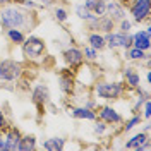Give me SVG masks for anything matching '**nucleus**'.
Instances as JSON below:
<instances>
[{
    "label": "nucleus",
    "mask_w": 151,
    "mask_h": 151,
    "mask_svg": "<svg viewBox=\"0 0 151 151\" xmlns=\"http://www.w3.org/2000/svg\"><path fill=\"white\" fill-rule=\"evenodd\" d=\"M0 151H7V148H5V139H4L2 132H0Z\"/></svg>",
    "instance_id": "473e14b6"
},
{
    "label": "nucleus",
    "mask_w": 151,
    "mask_h": 151,
    "mask_svg": "<svg viewBox=\"0 0 151 151\" xmlns=\"http://www.w3.org/2000/svg\"><path fill=\"white\" fill-rule=\"evenodd\" d=\"M142 124V117H141V113H132L131 117L127 119V120H124L122 125H120V132H131L132 129H136L137 125H141Z\"/></svg>",
    "instance_id": "5701e85b"
},
{
    "label": "nucleus",
    "mask_w": 151,
    "mask_h": 151,
    "mask_svg": "<svg viewBox=\"0 0 151 151\" xmlns=\"http://www.w3.org/2000/svg\"><path fill=\"white\" fill-rule=\"evenodd\" d=\"M2 136H4V139H5V148H7V151H17L19 141H21V137H22V132H21L19 127H16V125L10 124L9 127L2 132Z\"/></svg>",
    "instance_id": "4468645a"
},
{
    "label": "nucleus",
    "mask_w": 151,
    "mask_h": 151,
    "mask_svg": "<svg viewBox=\"0 0 151 151\" xmlns=\"http://www.w3.org/2000/svg\"><path fill=\"white\" fill-rule=\"evenodd\" d=\"M83 4L93 12L96 17L105 16V5H106V0H84Z\"/></svg>",
    "instance_id": "b1692460"
},
{
    "label": "nucleus",
    "mask_w": 151,
    "mask_h": 151,
    "mask_svg": "<svg viewBox=\"0 0 151 151\" xmlns=\"http://www.w3.org/2000/svg\"><path fill=\"white\" fill-rule=\"evenodd\" d=\"M19 151H35L38 150V139L35 134H22L19 141Z\"/></svg>",
    "instance_id": "412c9836"
},
{
    "label": "nucleus",
    "mask_w": 151,
    "mask_h": 151,
    "mask_svg": "<svg viewBox=\"0 0 151 151\" xmlns=\"http://www.w3.org/2000/svg\"><path fill=\"white\" fill-rule=\"evenodd\" d=\"M28 36V33L24 29H19V28H10L5 29V38L9 40V43H12L14 47H21L24 43V40Z\"/></svg>",
    "instance_id": "a211bd4d"
},
{
    "label": "nucleus",
    "mask_w": 151,
    "mask_h": 151,
    "mask_svg": "<svg viewBox=\"0 0 151 151\" xmlns=\"http://www.w3.org/2000/svg\"><path fill=\"white\" fill-rule=\"evenodd\" d=\"M96 119H100L101 122H105L108 127H120L124 122V117L122 113L119 112L115 106H112V105H98L96 108Z\"/></svg>",
    "instance_id": "423d86ee"
},
{
    "label": "nucleus",
    "mask_w": 151,
    "mask_h": 151,
    "mask_svg": "<svg viewBox=\"0 0 151 151\" xmlns=\"http://www.w3.org/2000/svg\"><path fill=\"white\" fill-rule=\"evenodd\" d=\"M86 43H88L89 47H93L94 50H98V52L106 50V40H105V35L100 33V31H88Z\"/></svg>",
    "instance_id": "f3484780"
},
{
    "label": "nucleus",
    "mask_w": 151,
    "mask_h": 151,
    "mask_svg": "<svg viewBox=\"0 0 151 151\" xmlns=\"http://www.w3.org/2000/svg\"><path fill=\"white\" fill-rule=\"evenodd\" d=\"M115 26H117V22H115L113 19H110L108 16H100L98 21H96V31H100V33H103V35L113 31Z\"/></svg>",
    "instance_id": "4be33fe9"
},
{
    "label": "nucleus",
    "mask_w": 151,
    "mask_h": 151,
    "mask_svg": "<svg viewBox=\"0 0 151 151\" xmlns=\"http://www.w3.org/2000/svg\"><path fill=\"white\" fill-rule=\"evenodd\" d=\"M151 84V69L148 67L146 69V86H150Z\"/></svg>",
    "instance_id": "72a5a7b5"
},
{
    "label": "nucleus",
    "mask_w": 151,
    "mask_h": 151,
    "mask_svg": "<svg viewBox=\"0 0 151 151\" xmlns=\"http://www.w3.org/2000/svg\"><path fill=\"white\" fill-rule=\"evenodd\" d=\"M74 14L77 16V19H81V21H84V22H86V21H89V19L94 16V14L86 7L84 4H77V5H74Z\"/></svg>",
    "instance_id": "a878e982"
},
{
    "label": "nucleus",
    "mask_w": 151,
    "mask_h": 151,
    "mask_svg": "<svg viewBox=\"0 0 151 151\" xmlns=\"http://www.w3.org/2000/svg\"><path fill=\"white\" fill-rule=\"evenodd\" d=\"M129 93L124 81H106V79H98L91 86V94L96 100L103 101H119L124 98V94Z\"/></svg>",
    "instance_id": "f03ea898"
},
{
    "label": "nucleus",
    "mask_w": 151,
    "mask_h": 151,
    "mask_svg": "<svg viewBox=\"0 0 151 151\" xmlns=\"http://www.w3.org/2000/svg\"><path fill=\"white\" fill-rule=\"evenodd\" d=\"M58 88L64 96H74L77 89V76L74 70L65 67L58 72Z\"/></svg>",
    "instance_id": "1a4fd4ad"
},
{
    "label": "nucleus",
    "mask_w": 151,
    "mask_h": 151,
    "mask_svg": "<svg viewBox=\"0 0 151 151\" xmlns=\"http://www.w3.org/2000/svg\"><path fill=\"white\" fill-rule=\"evenodd\" d=\"M65 112L76 120H89V122H93L96 119V110L86 106V105H67Z\"/></svg>",
    "instance_id": "9b49d317"
},
{
    "label": "nucleus",
    "mask_w": 151,
    "mask_h": 151,
    "mask_svg": "<svg viewBox=\"0 0 151 151\" xmlns=\"http://www.w3.org/2000/svg\"><path fill=\"white\" fill-rule=\"evenodd\" d=\"M108 125L105 122H101L100 119H94L93 120V134H96V136H105L106 132H108Z\"/></svg>",
    "instance_id": "cd10ccee"
},
{
    "label": "nucleus",
    "mask_w": 151,
    "mask_h": 151,
    "mask_svg": "<svg viewBox=\"0 0 151 151\" xmlns=\"http://www.w3.org/2000/svg\"><path fill=\"white\" fill-rule=\"evenodd\" d=\"M62 60H64L65 67H69V69L74 70V72L79 67H83L86 64L84 57H83V50H81V47H77V45H69V47L62 52Z\"/></svg>",
    "instance_id": "9d476101"
},
{
    "label": "nucleus",
    "mask_w": 151,
    "mask_h": 151,
    "mask_svg": "<svg viewBox=\"0 0 151 151\" xmlns=\"http://www.w3.org/2000/svg\"><path fill=\"white\" fill-rule=\"evenodd\" d=\"M105 40H106V48L112 52L132 47V33H120V31L113 29L105 35Z\"/></svg>",
    "instance_id": "6e6552de"
},
{
    "label": "nucleus",
    "mask_w": 151,
    "mask_h": 151,
    "mask_svg": "<svg viewBox=\"0 0 151 151\" xmlns=\"http://www.w3.org/2000/svg\"><path fill=\"white\" fill-rule=\"evenodd\" d=\"M132 47H137L144 50V52H150L151 50V26L146 24L144 29H139L136 33H132Z\"/></svg>",
    "instance_id": "ddd939ff"
},
{
    "label": "nucleus",
    "mask_w": 151,
    "mask_h": 151,
    "mask_svg": "<svg viewBox=\"0 0 151 151\" xmlns=\"http://www.w3.org/2000/svg\"><path fill=\"white\" fill-rule=\"evenodd\" d=\"M132 26H134V22H132L131 19L124 17V19H120V21L117 22L115 29L120 31V33H132Z\"/></svg>",
    "instance_id": "c85d7f7f"
},
{
    "label": "nucleus",
    "mask_w": 151,
    "mask_h": 151,
    "mask_svg": "<svg viewBox=\"0 0 151 151\" xmlns=\"http://www.w3.org/2000/svg\"><path fill=\"white\" fill-rule=\"evenodd\" d=\"M21 50H22V57L26 62H38L47 57V41L40 36L29 35L26 36L24 43L21 45Z\"/></svg>",
    "instance_id": "7ed1b4c3"
},
{
    "label": "nucleus",
    "mask_w": 151,
    "mask_h": 151,
    "mask_svg": "<svg viewBox=\"0 0 151 151\" xmlns=\"http://www.w3.org/2000/svg\"><path fill=\"white\" fill-rule=\"evenodd\" d=\"M38 4L41 5V9L45 10V9H50V7H53L57 2H55V0H38Z\"/></svg>",
    "instance_id": "2f4dec72"
},
{
    "label": "nucleus",
    "mask_w": 151,
    "mask_h": 151,
    "mask_svg": "<svg viewBox=\"0 0 151 151\" xmlns=\"http://www.w3.org/2000/svg\"><path fill=\"white\" fill-rule=\"evenodd\" d=\"M52 9H53V19H55L57 22L65 24L67 21H69V10H67L65 5H62V4H55Z\"/></svg>",
    "instance_id": "393cba45"
},
{
    "label": "nucleus",
    "mask_w": 151,
    "mask_h": 151,
    "mask_svg": "<svg viewBox=\"0 0 151 151\" xmlns=\"http://www.w3.org/2000/svg\"><path fill=\"white\" fill-rule=\"evenodd\" d=\"M124 52H125V53H124L125 60H129V62H137V64L144 62V58L151 55L150 52H144V50H141V48H137V47H129V48H125Z\"/></svg>",
    "instance_id": "6ab92c4d"
},
{
    "label": "nucleus",
    "mask_w": 151,
    "mask_h": 151,
    "mask_svg": "<svg viewBox=\"0 0 151 151\" xmlns=\"http://www.w3.org/2000/svg\"><path fill=\"white\" fill-rule=\"evenodd\" d=\"M31 101L33 105L36 106L38 110V115H45V110L47 106L50 105V89H48L47 84L43 83H38L31 88Z\"/></svg>",
    "instance_id": "0eeeda50"
},
{
    "label": "nucleus",
    "mask_w": 151,
    "mask_h": 151,
    "mask_svg": "<svg viewBox=\"0 0 151 151\" xmlns=\"http://www.w3.org/2000/svg\"><path fill=\"white\" fill-rule=\"evenodd\" d=\"M127 12L134 24L151 22V0H129Z\"/></svg>",
    "instance_id": "39448f33"
},
{
    "label": "nucleus",
    "mask_w": 151,
    "mask_h": 151,
    "mask_svg": "<svg viewBox=\"0 0 151 151\" xmlns=\"http://www.w3.org/2000/svg\"><path fill=\"white\" fill-rule=\"evenodd\" d=\"M26 76V65L14 58H2L0 60V81L2 83H17Z\"/></svg>",
    "instance_id": "20e7f679"
},
{
    "label": "nucleus",
    "mask_w": 151,
    "mask_h": 151,
    "mask_svg": "<svg viewBox=\"0 0 151 151\" xmlns=\"http://www.w3.org/2000/svg\"><path fill=\"white\" fill-rule=\"evenodd\" d=\"M139 113H141L142 120H150L151 119V98H146V100H144V103H142Z\"/></svg>",
    "instance_id": "c756f323"
},
{
    "label": "nucleus",
    "mask_w": 151,
    "mask_h": 151,
    "mask_svg": "<svg viewBox=\"0 0 151 151\" xmlns=\"http://www.w3.org/2000/svg\"><path fill=\"white\" fill-rule=\"evenodd\" d=\"M65 144H67V141L64 139V137H60V136H53V137L45 139L41 148L47 150V151H64L65 150Z\"/></svg>",
    "instance_id": "aec40b11"
},
{
    "label": "nucleus",
    "mask_w": 151,
    "mask_h": 151,
    "mask_svg": "<svg viewBox=\"0 0 151 151\" xmlns=\"http://www.w3.org/2000/svg\"><path fill=\"white\" fill-rule=\"evenodd\" d=\"M38 10H29L16 2H10L7 5L0 7V26L4 29L19 28L26 33L33 31L40 22V17L36 16Z\"/></svg>",
    "instance_id": "f257e3e1"
},
{
    "label": "nucleus",
    "mask_w": 151,
    "mask_h": 151,
    "mask_svg": "<svg viewBox=\"0 0 151 151\" xmlns=\"http://www.w3.org/2000/svg\"><path fill=\"white\" fill-rule=\"evenodd\" d=\"M10 2H12V0H0V7H2V5H7Z\"/></svg>",
    "instance_id": "f704fd0d"
},
{
    "label": "nucleus",
    "mask_w": 151,
    "mask_h": 151,
    "mask_svg": "<svg viewBox=\"0 0 151 151\" xmlns=\"http://www.w3.org/2000/svg\"><path fill=\"white\" fill-rule=\"evenodd\" d=\"M81 50H83V57H84V62L94 64V62L98 60V57H100V52H98V50H94L93 47H89V45H84V47L81 48Z\"/></svg>",
    "instance_id": "bb28decb"
},
{
    "label": "nucleus",
    "mask_w": 151,
    "mask_h": 151,
    "mask_svg": "<svg viewBox=\"0 0 151 151\" xmlns=\"http://www.w3.org/2000/svg\"><path fill=\"white\" fill-rule=\"evenodd\" d=\"M105 16H108V17L113 19L115 22H119L120 19L127 17V9L124 7L119 0H106V5H105Z\"/></svg>",
    "instance_id": "2eb2a0df"
},
{
    "label": "nucleus",
    "mask_w": 151,
    "mask_h": 151,
    "mask_svg": "<svg viewBox=\"0 0 151 151\" xmlns=\"http://www.w3.org/2000/svg\"><path fill=\"white\" fill-rule=\"evenodd\" d=\"M122 79H124V84H125V88H127L129 93L142 84L141 83V74H139V70H137L134 65L122 67Z\"/></svg>",
    "instance_id": "f8f14e48"
},
{
    "label": "nucleus",
    "mask_w": 151,
    "mask_h": 151,
    "mask_svg": "<svg viewBox=\"0 0 151 151\" xmlns=\"http://www.w3.org/2000/svg\"><path fill=\"white\" fill-rule=\"evenodd\" d=\"M9 125H10V120H9V117H7V113L0 108V132H4Z\"/></svg>",
    "instance_id": "7c9ffc66"
},
{
    "label": "nucleus",
    "mask_w": 151,
    "mask_h": 151,
    "mask_svg": "<svg viewBox=\"0 0 151 151\" xmlns=\"http://www.w3.org/2000/svg\"><path fill=\"white\" fill-rule=\"evenodd\" d=\"M150 139H151V136L148 132L139 131V132H136V134H132L131 137L125 141L124 148H125V150H132V151H141V146L146 141H150Z\"/></svg>",
    "instance_id": "dca6fc26"
}]
</instances>
